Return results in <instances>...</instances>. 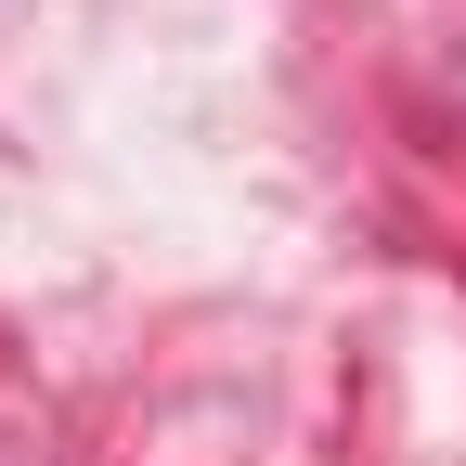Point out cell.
Segmentation results:
<instances>
[]
</instances>
